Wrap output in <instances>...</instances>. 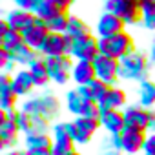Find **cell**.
<instances>
[{
    "instance_id": "obj_36",
    "label": "cell",
    "mask_w": 155,
    "mask_h": 155,
    "mask_svg": "<svg viewBox=\"0 0 155 155\" xmlns=\"http://www.w3.org/2000/svg\"><path fill=\"white\" fill-rule=\"evenodd\" d=\"M142 153L144 155H155V131H148L146 133V140H144Z\"/></svg>"
},
{
    "instance_id": "obj_19",
    "label": "cell",
    "mask_w": 155,
    "mask_h": 155,
    "mask_svg": "<svg viewBox=\"0 0 155 155\" xmlns=\"http://www.w3.org/2000/svg\"><path fill=\"white\" fill-rule=\"evenodd\" d=\"M0 49H2V48H0ZM4 51H8L9 57H11V60H13L17 66H22V68H29V66L40 57V51L29 48L26 42H20V44L13 46V48H9V49H4Z\"/></svg>"
},
{
    "instance_id": "obj_20",
    "label": "cell",
    "mask_w": 155,
    "mask_h": 155,
    "mask_svg": "<svg viewBox=\"0 0 155 155\" xmlns=\"http://www.w3.org/2000/svg\"><path fill=\"white\" fill-rule=\"evenodd\" d=\"M48 35H49V29H48L46 22H44V20H40V18H37V22L22 33V38H24V42H26L29 48H33V49L40 51V48L44 46V42H46V38H48Z\"/></svg>"
},
{
    "instance_id": "obj_3",
    "label": "cell",
    "mask_w": 155,
    "mask_h": 155,
    "mask_svg": "<svg viewBox=\"0 0 155 155\" xmlns=\"http://www.w3.org/2000/svg\"><path fill=\"white\" fill-rule=\"evenodd\" d=\"M99 49L102 55L120 60L122 57H126L128 53H131L135 49V40H133L131 33L122 31V33L113 35V37L99 38Z\"/></svg>"
},
{
    "instance_id": "obj_42",
    "label": "cell",
    "mask_w": 155,
    "mask_h": 155,
    "mask_svg": "<svg viewBox=\"0 0 155 155\" xmlns=\"http://www.w3.org/2000/svg\"><path fill=\"white\" fill-rule=\"evenodd\" d=\"M69 155H84V153H81V151H79V150H75V151H71V153H69Z\"/></svg>"
},
{
    "instance_id": "obj_2",
    "label": "cell",
    "mask_w": 155,
    "mask_h": 155,
    "mask_svg": "<svg viewBox=\"0 0 155 155\" xmlns=\"http://www.w3.org/2000/svg\"><path fill=\"white\" fill-rule=\"evenodd\" d=\"M120 64V81L126 82H142L148 79L151 71V62L148 53H142L139 49H133L126 57L119 60Z\"/></svg>"
},
{
    "instance_id": "obj_40",
    "label": "cell",
    "mask_w": 155,
    "mask_h": 155,
    "mask_svg": "<svg viewBox=\"0 0 155 155\" xmlns=\"http://www.w3.org/2000/svg\"><path fill=\"white\" fill-rule=\"evenodd\" d=\"M148 57H150L151 68H155V40L151 42V46H150V49H148Z\"/></svg>"
},
{
    "instance_id": "obj_10",
    "label": "cell",
    "mask_w": 155,
    "mask_h": 155,
    "mask_svg": "<svg viewBox=\"0 0 155 155\" xmlns=\"http://www.w3.org/2000/svg\"><path fill=\"white\" fill-rule=\"evenodd\" d=\"M144 140H146V133L139 131V130H131V128H126L122 133L111 137V142L124 155H137V153H140L142 148H144Z\"/></svg>"
},
{
    "instance_id": "obj_18",
    "label": "cell",
    "mask_w": 155,
    "mask_h": 155,
    "mask_svg": "<svg viewBox=\"0 0 155 155\" xmlns=\"http://www.w3.org/2000/svg\"><path fill=\"white\" fill-rule=\"evenodd\" d=\"M11 88L15 90V93L18 97H31L33 90L37 88V82L33 79V75L28 68H20L13 73V82H11Z\"/></svg>"
},
{
    "instance_id": "obj_39",
    "label": "cell",
    "mask_w": 155,
    "mask_h": 155,
    "mask_svg": "<svg viewBox=\"0 0 155 155\" xmlns=\"http://www.w3.org/2000/svg\"><path fill=\"white\" fill-rule=\"evenodd\" d=\"M28 155H53L51 150H26Z\"/></svg>"
},
{
    "instance_id": "obj_17",
    "label": "cell",
    "mask_w": 155,
    "mask_h": 155,
    "mask_svg": "<svg viewBox=\"0 0 155 155\" xmlns=\"http://www.w3.org/2000/svg\"><path fill=\"white\" fill-rule=\"evenodd\" d=\"M99 122H101V130H104L108 133V137H115L126 130V120H124L122 110H101Z\"/></svg>"
},
{
    "instance_id": "obj_35",
    "label": "cell",
    "mask_w": 155,
    "mask_h": 155,
    "mask_svg": "<svg viewBox=\"0 0 155 155\" xmlns=\"http://www.w3.org/2000/svg\"><path fill=\"white\" fill-rule=\"evenodd\" d=\"M15 66H17V64L11 60L9 53L4 51V49H0V69H2V73L13 75V73H15Z\"/></svg>"
},
{
    "instance_id": "obj_21",
    "label": "cell",
    "mask_w": 155,
    "mask_h": 155,
    "mask_svg": "<svg viewBox=\"0 0 155 155\" xmlns=\"http://www.w3.org/2000/svg\"><path fill=\"white\" fill-rule=\"evenodd\" d=\"M9 24L11 29H17L20 33H24L28 28H31L35 22H37V17L35 13L31 11H26V9H20V8H15V9H9L4 17Z\"/></svg>"
},
{
    "instance_id": "obj_29",
    "label": "cell",
    "mask_w": 155,
    "mask_h": 155,
    "mask_svg": "<svg viewBox=\"0 0 155 155\" xmlns=\"http://www.w3.org/2000/svg\"><path fill=\"white\" fill-rule=\"evenodd\" d=\"M18 99H20V97L15 93V90L11 88V84L0 86V110H4V111L17 110Z\"/></svg>"
},
{
    "instance_id": "obj_37",
    "label": "cell",
    "mask_w": 155,
    "mask_h": 155,
    "mask_svg": "<svg viewBox=\"0 0 155 155\" xmlns=\"http://www.w3.org/2000/svg\"><path fill=\"white\" fill-rule=\"evenodd\" d=\"M11 2L15 4V8H20V9H26V11H31L35 9V6L40 2V0H11Z\"/></svg>"
},
{
    "instance_id": "obj_13",
    "label": "cell",
    "mask_w": 155,
    "mask_h": 155,
    "mask_svg": "<svg viewBox=\"0 0 155 155\" xmlns=\"http://www.w3.org/2000/svg\"><path fill=\"white\" fill-rule=\"evenodd\" d=\"M73 42L75 38L69 37V35H60V33H49L44 46L40 48V55L44 58H49V57H60V55H69L71 53V48H73Z\"/></svg>"
},
{
    "instance_id": "obj_24",
    "label": "cell",
    "mask_w": 155,
    "mask_h": 155,
    "mask_svg": "<svg viewBox=\"0 0 155 155\" xmlns=\"http://www.w3.org/2000/svg\"><path fill=\"white\" fill-rule=\"evenodd\" d=\"M99 106L101 110H124L128 106V95L120 86H111L106 99Z\"/></svg>"
},
{
    "instance_id": "obj_5",
    "label": "cell",
    "mask_w": 155,
    "mask_h": 155,
    "mask_svg": "<svg viewBox=\"0 0 155 155\" xmlns=\"http://www.w3.org/2000/svg\"><path fill=\"white\" fill-rule=\"evenodd\" d=\"M66 111L73 115V119L77 117H90V119H99L101 115V106L91 101L86 99L79 93V90L73 88L66 93Z\"/></svg>"
},
{
    "instance_id": "obj_25",
    "label": "cell",
    "mask_w": 155,
    "mask_h": 155,
    "mask_svg": "<svg viewBox=\"0 0 155 155\" xmlns=\"http://www.w3.org/2000/svg\"><path fill=\"white\" fill-rule=\"evenodd\" d=\"M137 104L146 110H155V81L146 79L137 86Z\"/></svg>"
},
{
    "instance_id": "obj_26",
    "label": "cell",
    "mask_w": 155,
    "mask_h": 155,
    "mask_svg": "<svg viewBox=\"0 0 155 155\" xmlns=\"http://www.w3.org/2000/svg\"><path fill=\"white\" fill-rule=\"evenodd\" d=\"M24 150H51L53 137L51 133H31L22 137Z\"/></svg>"
},
{
    "instance_id": "obj_31",
    "label": "cell",
    "mask_w": 155,
    "mask_h": 155,
    "mask_svg": "<svg viewBox=\"0 0 155 155\" xmlns=\"http://www.w3.org/2000/svg\"><path fill=\"white\" fill-rule=\"evenodd\" d=\"M69 15H71L69 11H58L53 18H49V20L46 22V26H48L49 33H60V35H64V33H66V29H68Z\"/></svg>"
},
{
    "instance_id": "obj_44",
    "label": "cell",
    "mask_w": 155,
    "mask_h": 155,
    "mask_svg": "<svg viewBox=\"0 0 155 155\" xmlns=\"http://www.w3.org/2000/svg\"><path fill=\"white\" fill-rule=\"evenodd\" d=\"M102 2H106V0H102Z\"/></svg>"
},
{
    "instance_id": "obj_45",
    "label": "cell",
    "mask_w": 155,
    "mask_h": 155,
    "mask_svg": "<svg viewBox=\"0 0 155 155\" xmlns=\"http://www.w3.org/2000/svg\"><path fill=\"white\" fill-rule=\"evenodd\" d=\"M153 111H155V110H153Z\"/></svg>"
},
{
    "instance_id": "obj_8",
    "label": "cell",
    "mask_w": 155,
    "mask_h": 155,
    "mask_svg": "<svg viewBox=\"0 0 155 155\" xmlns=\"http://www.w3.org/2000/svg\"><path fill=\"white\" fill-rule=\"evenodd\" d=\"M104 11L117 15L126 26H137L140 24V18H142L139 0H106Z\"/></svg>"
},
{
    "instance_id": "obj_30",
    "label": "cell",
    "mask_w": 155,
    "mask_h": 155,
    "mask_svg": "<svg viewBox=\"0 0 155 155\" xmlns=\"http://www.w3.org/2000/svg\"><path fill=\"white\" fill-rule=\"evenodd\" d=\"M140 26L148 31H155V0H142L140 2Z\"/></svg>"
},
{
    "instance_id": "obj_9",
    "label": "cell",
    "mask_w": 155,
    "mask_h": 155,
    "mask_svg": "<svg viewBox=\"0 0 155 155\" xmlns=\"http://www.w3.org/2000/svg\"><path fill=\"white\" fill-rule=\"evenodd\" d=\"M93 68H95L97 79L106 82L108 86H117V82L120 81V64L117 58L99 53L97 58L93 60Z\"/></svg>"
},
{
    "instance_id": "obj_43",
    "label": "cell",
    "mask_w": 155,
    "mask_h": 155,
    "mask_svg": "<svg viewBox=\"0 0 155 155\" xmlns=\"http://www.w3.org/2000/svg\"><path fill=\"white\" fill-rule=\"evenodd\" d=\"M139 2H142V0H139Z\"/></svg>"
},
{
    "instance_id": "obj_6",
    "label": "cell",
    "mask_w": 155,
    "mask_h": 155,
    "mask_svg": "<svg viewBox=\"0 0 155 155\" xmlns=\"http://www.w3.org/2000/svg\"><path fill=\"white\" fill-rule=\"evenodd\" d=\"M17 113L18 110H11V111L0 110V148L4 151L17 148L20 140L22 131L17 122Z\"/></svg>"
},
{
    "instance_id": "obj_38",
    "label": "cell",
    "mask_w": 155,
    "mask_h": 155,
    "mask_svg": "<svg viewBox=\"0 0 155 155\" xmlns=\"http://www.w3.org/2000/svg\"><path fill=\"white\" fill-rule=\"evenodd\" d=\"M51 2H53L58 9H62V11H69V8L77 2V0H51Z\"/></svg>"
},
{
    "instance_id": "obj_4",
    "label": "cell",
    "mask_w": 155,
    "mask_h": 155,
    "mask_svg": "<svg viewBox=\"0 0 155 155\" xmlns=\"http://www.w3.org/2000/svg\"><path fill=\"white\" fill-rule=\"evenodd\" d=\"M51 137H53V146H51L53 155H69L71 151L77 150V144L73 140V122L71 120L53 122Z\"/></svg>"
},
{
    "instance_id": "obj_32",
    "label": "cell",
    "mask_w": 155,
    "mask_h": 155,
    "mask_svg": "<svg viewBox=\"0 0 155 155\" xmlns=\"http://www.w3.org/2000/svg\"><path fill=\"white\" fill-rule=\"evenodd\" d=\"M58 11H62V9H58V8L51 2V0H40V2L35 6V9H33L35 17L40 18V20H44V22H48L49 18H53Z\"/></svg>"
},
{
    "instance_id": "obj_33",
    "label": "cell",
    "mask_w": 155,
    "mask_h": 155,
    "mask_svg": "<svg viewBox=\"0 0 155 155\" xmlns=\"http://www.w3.org/2000/svg\"><path fill=\"white\" fill-rule=\"evenodd\" d=\"M20 42H24V38H22V33L17 31V29H9L8 33H4L0 37V48L2 49H9V48L20 44Z\"/></svg>"
},
{
    "instance_id": "obj_7",
    "label": "cell",
    "mask_w": 155,
    "mask_h": 155,
    "mask_svg": "<svg viewBox=\"0 0 155 155\" xmlns=\"http://www.w3.org/2000/svg\"><path fill=\"white\" fill-rule=\"evenodd\" d=\"M124 120L126 128L139 130V131H155V111L146 110L140 104H128L124 110Z\"/></svg>"
},
{
    "instance_id": "obj_16",
    "label": "cell",
    "mask_w": 155,
    "mask_h": 155,
    "mask_svg": "<svg viewBox=\"0 0 155 155\" xmlns=\"http://www.w3.org/2000/svg\"><path fill=\"white\" fill-rule=\"evenodd\" d=\"M126 31V24L113 13L110 11H102L101 17L97 18V24H95V33L99 38H106V37H113V35H119Z\"/></svg>"
},
{
    "instance_id": "obj_34",
    "label": "cell",
    "mask_w": 155,
    "mask_h": 155,
    "mask_svg": "<svg viewBox=\"0 0 155 155\" xmlns=\"http://www.w3.org/2000/svg\"><path fill=\"white\" fill-rule=\"evenodd\" d=\"M97 155H124V153L111 142V137H106L104 142L101 144V148L97 150Z\"/></svg>"
},
{
    "instance_id": "obj_1",
    "label": "cell",
    "mask_w": 155,
    "mask_h": 155,
    "mask_svg": "<svg viewBox=\"0 0 155 155\" xmlns=\"http://www.w3.org/2000/svg\"><path fill=\"white\" fill-rule=\"evenodd\" d=\"M20 110L26 111V113H29V115H37V117H42V119L53 122L60 115V101L55 97L53 91L46 90L42 93L28 97L20 104Z\"/></svg>"
},
{
    "instance_id": "obj_27",
    "label": "cell",
    "mask_w": 155,
    "mask_h": 155,
    "mask_svg": "<svg viewBox=\"0 0 155 155\" xmlns=\"http://www.w3.org/2000/svg\"><path fill=\"white\" fill-rule=\"evenodd\" d=\"M33 75V79L37 82V88H46L49 82H51V77H49V69H48V64H46V58L40 55L29 68H28Z\"/></svg>"
},
{
    "instance_id": "obj_11",
    "label": "cell",
    "mask_w": 155,
    "mask_h": 155,
    "mask_svg": "<svg viewBox=\"0 0 155 155\" xmlns=\"http://www.w3.org/2000/svg\"><path fill=\"white\" fill-rule=\"evenodd\" d=\"M48 69H49V77L51 82L57 86H64L71 81V71H73V64L75 60L69 55H60V57H49L46 58Z\"/></svg>"
},
{
    "instance_id": "obj_12",
    "label": "cell",
    "mask_w": 155,
    "mask_h": 155,
    "mask_svg": "<svg viewBox=\"0 0 155 155\" xmlns=\"http://www.w3.org/2000/svg\"><path fill=\"white\" fill-rule=\"evenodd\" d=\"M73 122V140L77 146H88L95 133L101 130L99 119H90V117H77L71 120Z\"/></svg>"
},
{
    "instance_id": "obj_22",
    "label": "cell",
    "mask_w": 155,
    "mask_h": 155,
    "mask_svg": "<svg viewBox=\"0 0 155 155\" xmlns=\"http://www.w3.org/2000/svg\"><path fill=\"white\" fill-rule=\"evenodd\" d=\"M71 81L75 82V86H86V84L97 81L93 62H88V60H75L73 71H71Z\"/></svg>"
},
{
    "instance_id": "obj_41",
    "label": "cell",
    "mask_w": 155,
    "mask_h": 155,
    "mask_svg": "<svg viewBox=\"0 0 155 155\" xmlns=\"http://www.w3.org/2000/svg\"><path fill=\"white\" fill-rule=\"evenodd\" d=\"M4 155H28L26 153V150L22 148V150H18V148H13V150H8V151H4Z\"/></svg>"
},
{
    "instance_id": "obj_15",
    "label": "cell",
    "mask_w": 155,
    "mask_h": 155,
    "mask_svg": "<svg viewBox=\"0 0 155 155\" xmlns=\"http://www.w3.org/2000/svg\"><path fill=\"white\" fill-rule=\"evenodd\" d=\"M17 122H18V128L22 131V135H31V133H51V122L42 119V117H37V115H29L22 110H18L17 113Z\"/></svg>"
},
{
    "instance_id": "obj_14",
    "label": "cell",
    "mask_w": 155,
    "mask_h": 155,
    "mask_svg": "<svg viewBox=\"0 0 155 155\" xmlns=\"http://www.w3.org/2000/svg\"><path fill=\"white\" fill-rule=\"evenodd\" d=\"M99 53H101V49H99V37H95V35L90 33L86 37L75 38L69 57L73 60H88V62H93Z\"/></svg>"
},
{
    "instance_id": "obj_23",
    "label": "cell",
    "mask_w": 155,
    "mask_h": 155,
    "mask_svg": "<svg viewBox=\"0 0 155 155\" xmlns=\"http://www.w3.org/2000/svg\"><path fill=\"white\" fill-rule=\"evenodd\" d=\"M77 90H79V93L82 95V97H86V99H91V101H95L97 104H101L104 99H106V95H108V91H110V88L111 86H108L106 82H102V81H93V82H90V84H86V86H75Z\"/></svg>"
},
{
    "instance_id": "obj_28",
    "label": "cell",
    "mask_w": 155,
    "mask_h": 155,
    "mask_svg": "<svg viewBox=\"0 0 155 155\" xmlns=\"http://www.w3.org/2000/svg\"><path fill=\"white\" fill-rule=\"evenodd\" d=\"M66 35H69L73 38L86 37V35H90V26H88V22L84 18L77 17V15H69V22H68Z\"/></svg>"
}]
</instances>
